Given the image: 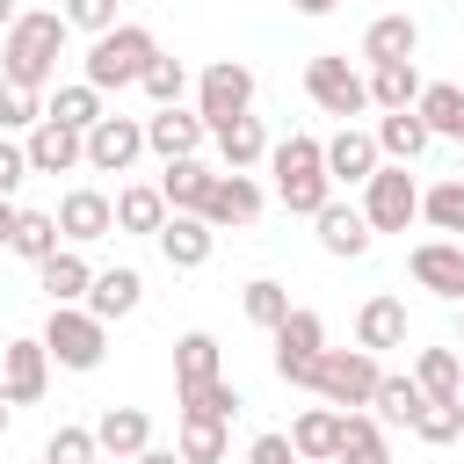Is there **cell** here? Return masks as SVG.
<instances>
[{"instance_id":"1","label":"cell","mask_w":464,"mask_h":464,"mask_svg":"<svg viewBox=\"0 0 464 464\" xmlns=\"http://www.w3.org/2000/svg\"><path fill=\"white\" fill-rule=\"evenodd\" d=\"M58 58H65V14L36 7V14H14V22L0 29V80L44 94V87L58 80Z\"/></svg>"},{"instance_id":"2","label":"cell","mask_w":464,"mask_h":464,"mask_svg":"<svg viewBox=\"0 0 464 464\" xmlns=\"http://www.w3.org/2000/svg\"><path fill=\"white\" fill-rule=\"evenodd\" d=\"M268 174H276V203H283L290 218H312V210L334 196V181H326V145H319L312 130L276 138V145H268Z\"/></svg>"},{"instance_id":"3","label":"cell","mask_w":464,"mask_h":464,"mask_svg":"<svg viewBox=\"0 0 464 464\" xmlns=\"http://www.w3.org/2000/svg\"><path fill=\"white\" fill-rule=\"evenodd\" d=\"M152 51H160V36L145 29V22H116V29H102L94 44H87V87H102V94H123V87H138V72L152 65Z\"/></svg>"},{"instance_id":"4","label":"cell","mask_w":464,"mask_h":464,"mask_svg":"<svg viewBox=\"0 0 464 464\" xmlns=\"http://www.w3.org/2000/svg\"><path fill=\"white\" fill-rule=\"evenodd\" d=\"M44 355L58 362V370H102V355H109V326L87 312V304H51V319H44Z\"/></svg>"},{"instance_id":"5","label":"cell","mask_w":464,"mask_h":464,"mask_svg":"<svg viewBox=\"0 0 464 464\" xmlns=\"http://www.w3.org/2000/svg\"><path fill=\"white\" fill-rule=\"evenodd\" d=\"M268 341H276V377H283V384H297V392H312L319 355H326V319H319V312H304V304H290V312L268 326Z\"/></svg>"},{"instance_id":"6","label":"cell","mask_w":464,"mask_h":464,"mask_svg":"<svg viewBox=\"0 0 464 464\" xmlns=\"http://www.w3.org/2000/svg\"><path fill=\"white\" fill-rule=\"evenodd\" d=\"M304 94H312L319 116H341V123L370 109V87H362V72L348 65V51H319V58H304Z\"/></svg>"},{"instance_id":"7","label":"cell","mask_w":464,"mask_h":464,"mask_svg":"<svg viewBox=\"0 0 464 464\" xmlns=\"http://www.w3.org/2000/svg\"><path fill=\"white\" fill-rule=\"evenodd\" d=\"M254 65L246 58H210L203 72H196V116L218 130V123H232V116H246L254 109Z\"/></svg>"},{"instance_id":"8","label":"cell","mask_w":464,"mask_h":464,"mask_svg":"<svg viewBox=\"0 0 464 464\" xmlns=\"http://www.w3.org/2000/svg\"><path fill=\"white\" fill-rule=\"evenodd\" d=\"M362 218H370V232H406L413 218H420V181L399 167V160H384L370 181H362V203H355Z\"/></svg>"},{"instance_id":"9","label":"cell","mask_w":464,"mask_h":464,"mask_svg":"<svg viewBox=\"0 0 464 464\" xmlns=\"http://www.w3.org/2000/svg\"><path fill=\"white\" fill-rule=\"evenodd\" d=\"M377 377H384V362L370 355V348H326L319 355V377H312V392L326 399V406H370V392H377Z\"/></svg>"},{"instance_id":"10","label":"cell","mask_w":464,"mask_h":464,"mask_svg":"<svg viewBox=\"0 0 464 464\" xmlns=\"http://www.w3.org/2000/svg\"><path fill=\"white\" fill-rule=\"evenodd\" d=\"M22 152H29V174H72V167H87V130H72L58 116H36Z\"/></svg>"},{"instance_id":"11","label":"cell","mask_w":464,"mask_h":464,"mask_svg":"<svg viewBox=\"0 0 464 464\" xmlns=\"http://www.w3.org/2000/svg\"><path fill=\"white\" fill-rule=\"evenodd\" d=\"M145 152V116H102L87 123V167L94 174H130Z\"/></svg>"},{"instance_id":"12","label":"cell","mask_w":464,"mask_h":464,"mask_svg":"<svg viewBox=\"0 0 464 464\" xmlns=\"http://www.w3.org/2000/svg\"><path fill=\"white\" fill-rule=\"evenodd\" d=\"M51 218H58V239H65V246H94V239L116 232V196H102V188H65Z\"/></svg>"},{"instance_id":"13","label":"cell","mask_w":464,"mask_h":464,"mask_svg":"<svg viewBox=\"0 0 464 464\" xmlns=\"http://www.w3.org/2000/svg\"><path fill=\"white\" fill-rule=\"evenodd\" d=\"M44 392H51V355H44V341H29V334L7 341V348H0V399H7V406H36Z\"/></svg>"},{"instance_id":"14","label":"cell","mask_w":464,"mask_h":464,"mask_svg":"<svg viewBox=\"0 0 464 464\" xmlns=\"http://www.w3.org/2000/svg\"><path fill=\"white\" fill-rule=\"evenodd\" d=\"M406 276L420 290H435L442 304H464V239H420L406 254Z\"/></svg>"},{"instance_id":"15","label":"cell","mask_w":464,"mask_h":464,"mask_svg":"<svg viewBox=\"0 0 464 464\" xmlns=\"http://www.w3.org/2000/svg\"><path fill=\"white\" fill-rule=\"evenodd\" d=\"M152 239H160V261H167V268H203V261L218 254V225H210L203 210H167V225H160Z\"/></svg>"},{"instance_id":"16","label":"cell","mask_w":464,"mask_h":464,"mask_svg":"<svg viewBox=\"0 0 464 464\" xmlns=\"http://www.w3.org/2000/svg\"><path fill=\"white\" fill-rule=\"evenodd\" d=\"M261 210H268L261 181H254V174H239V167H218V181H210V196H203V218L225 232V225H254Z\"/></svg>"},{"instance_id":"17","label":"cell","mask_w":464,"mask_h":464,"mask_svg":"<svg viewBox=\"0 0 464 464\" xmlns=\"http://www.w3.org/2000/svg\"><path fill=\"white\" fill-rule=\"evenodd\" d=\"M312 232H319V246H326L334 261H362V254H370V239H377V232H370V218H362L355 203H341V196H326V203L312 210Z\"/></svg>"},{"instance_id":"18","label":"cell","mask_w":464,"mask_h":464,"mask_svg":"<svg viewBox=\"0 0 464 464\" xmlns=\"http://www.w3.org/2000/svg\"><path fill=\"white\" fill-rule=\"evenodd\" d=\"M210 145V123L196 116V109H152L145 116V152H160V160H188V152H203Z\"/></svg>"},{"instance_id":"19","label":"cell","mask_w":464,"mask_h":464,"mask_svg":"<svg viewBox=\"0 0 464 464\" xmlns=\"http://www.w3.org/2000/svg\"><path fill=\"white\" fill-rule=\"evenodd\" d=\"M326 145V181H348V188H362L377 167H384V152H377V138L370 130H355V123H341L334 138H319Z\"/></svg>"},{"instance_id":"20","label":"cell","mask_w":464,"mask_h":464,"mask_svg":"<svg viewBox=\"0 0 464 464\" xmlns=\"http://www.w3.org/2000/svg\"><path fill=\"white\" fill-rule=\"evenodd\" d=\"M102 326H116V319H130L138 304H145V276L138 268H94V283H87V297H80Z\"/></svg>"},{"instance_id":"21","label":"cell","mask_w":464,"mask_h":464,"mask_svg":"<svg viewBox=\"0 0 464 464\" xmlns=\"http://www.w3.org/2000/svg\"><path fill=\"white\" fill-rule=\"evenodd\" d=\"M36 283H44V297H51V304H80V297H87V283H94V268H87V254H80V246H65V239H58V246L36 261Z\"/></svg>"},{"instance_id":"22","label":"cell","mask_w":464,"mask_h":464,"mask_svg":"<svg viewBox=\"0 0 464 464\" xmlns=\"http://www.w3.org/2000/svg\"><path fill=\"white\" fill-rule=\"evenodd\" d=\"M355 348H370V355H384V348H406V304H399L392 290L362 297V312H355Z\"/></svg>"},{"instance_id":"23","label":"cell","mask_w":464,"mask_h":464,"mask_svg":"<svg viewBox=\"0 0 464 464\" xmlns=\"http://www.w3.org/2000/svg\"><path fill=\"white\" fill-rule=\"evenodd\" d=\"M210 138H218V160H225V167H239V174H254V167L268 160V145H276V138H268V123H261L254 109H246V116H232V123H218Z\"/></svg>"},{"instance_id":"24","label":"cell","mask_w":464,"mask_h":464,"mask_svg":"<svg viewBox=\"0 0 464 464\" xmlns=\"http://www.w3.org/2000/svg\"><path fill=\"white\" fill-rule=\"evenodd\" d=\"M145 442H152V413H145V406H109V413L94 420V450H102V457H123V464H130Z\"/></svg>"},{"instance_id":"25","label":"cell","mask_w":464,"mask_h":464,"mask_svg":"<svg viewBox=\"0 0 464 464\" xmlns=\"http://www.w3.org/2000/svg\"><path fill=\"white\" fill-rule=\"evenodd\" d=\"M210 181H218V167H210L203 152H188V160H167V167H160V196H167V210H203Z\"/></svg>"},{"instance_id":"26","label":"cell","mask_w":464,"mask_h":464,"mask_svg":"<svg viewBox=\"0 0 464 464\" xmlns=\"http://www.w3.org/2000/svg\"><path fill=\"white\" fill-rule=\"evenodd\" d=\"M413 116L428 123V138H457V145H464V87H457V80H420Z\"/></svg>"},{"instance_id":"27","label":"cell","mask_w":464,"mask_h":464,"mask_svg":"<svg viewBox=\"0 0 464 464\" xmlns=\"http://www.w3.org/2000/svg\"><path fill=\"white\" fill-rule=\"evenodd\" d=\"M370 138H377V152H384V160H399V167H413V160L435 145V138H428V123H420L413 109H384Z\"/></svg>"},{"instance_id":"28","label":"cell","mask_w":464,"mask_h":464,"mask_svg":"<svg viewBox=\"0 0 464 464\" xmlns=\"http://www.w3.org/2000/svg\"><path fill=\"white\" fill-rule=\"evenodd\" d=\"M290 450H297L304 464H334V450H341V406L297 413V420H290Z\"/></svg>"},{"instance_id":"29","label":"cell","mask_w":464,"mask_h":464,"mask_svg":"<svg viewBox=\"0 0 464 464\" xmlns=\"http://www.w3.org/2000/svg\"><path fill=\"white\" fill-rule=\"evenodd\" d=\"M362 87H370V109H413V102H420V72H413V58H384V65H370Z\"/></svg>"},{"instance_id":"30","label":"cell","mask_w":464,"mask_h":464,"mask_svg":"<svg viewBox=\"0 0 464 464\" xmlns=\"http://www.w3.org/2000/svg\"><path fill=\"white\" fill-rule=\"evenodd\" d=\"M413 51H420V22H413V14H377V22L362 29V58H370V65L413 58Z\"/></svg>"},{"instance_id":"31","label":"cell","mask_w":464,"mask_h":464,"mask_svg":"<svg viewBox=\"0 0 464 464\" xmlns=\"http://www.w3.org/2000/svg\"><path fill=\"white\" fill-rule=\"evenodd\" d=\"M167 225V196H160V181H130V188H116V232H160Z\"/></svg>"},{"instance_id":"32","label":"cell","mask_w":464,"mask_h":464,"mask_svg":"<svg viewBox=\"0 0 464 464\" xmlns=\"http://www.w3.org/2000/svg\"><path fill=\"white\" fill-rule=\"evenodd\" d=\"M203 377H225V348H218V334H181L174 341V384H203Z\"/></svg>"},{"instance_id":"33","label":"cell","mask_w":464,"mask_h":464,"mask_svg":"<svg viewBox=\"0 0 464 464\" xmlns=\"http://www.w3.org/2000/svg\"><path fill=\"white\" fill-rule=\"evenodd\" d=\"M413 384L428 399H464V355L457 348H420L413 355Z\"/></svg>"},{"instance_id":"34","label":"cell","mask_w":464,"mask_h":464,"mask_svg":"<svg viewBox=\"0 0 464 464\" xmlns=\"http://www.w3.org/2000/svg\"><path fill=\"white\" fill-rule=\"evenodd\" d=\"M420 399H428V392L413 384V370H406V377H392V370H384V377H377V392H370V413H377L384 428H413Z\"/></svg>"},{"instance_id":"35","label":"cell","mask_w":464,"mask_h":464,"mask_svg":"<svg viewBox=\"0 0 464 464\" xmlns=\"http://www.w3.org/2000/svg\"><path fill=\"white\" fill-rule=\"evenodd\" d=\"M225 428H232V420H210V413H181V428H174V450H181L188 464H225Z\"/></svg>"},{"instance_id":"36","label":"cell","mask_w":464,"mask_h":464,"mask_svg":"<svg viewBox=\"0 0 464 464\" xmlns=\"http://www.w3.org/2000/svg\"><path fill=\"white\" fill-rule=\"evenodd\" d=\"M174 399H181V413H210V420H232V413L246 406L232 377H203V384H174Z\"/></svg>"},{"instance_id":"37","label":"cell","mask_w":464,"mask_h":464,"mask_svg":"<svg viewBox=\"0 0 464 464\" xmlns=\"http://www.w3.org/2000/svg\"><path fill=\"white\" fill-rule=\"evenodd\" d=\"M420 218H428L442 239H464V174H450V181L420 188Z\"/></svg>"},{"instance_id":"38","label":"cell","mask_w":464,"mask_h":464,"mask_svg":"<svg viewBox=\"0 0 464 464\" xmlns=\"http://www.w3.org/2000/svg\"><path fill=\"white\" fill-rule=\"evenodd\" d=\"M44 116H58V123H72V130H87V123H102L109 109H102V87H87V80H72V87H58V94L44 102Z\"/></svg>"},{"instance_id":"39","label":"cell","mask_w":464,"mask_h":464,"mask_svg":"<svg viewBox=\"0 0 464 464\" xmlns=\"http://www.w3.org/2000/svg\"><path fill=\"white\" fill-rule=\"evenodd\" d=\"M138 87L152 94V109H174V102L188 94V65H181V58H167V51H152V65L138 72Z\"/></svg>"},{"instance_id":"40","label":"cell","mask_w":464,"mask_h":464,"mask_svg":"<svg viewBox=\"0 0 464 464\" xmlns=\"http://www.w3.org/2000/svg\"><path fill=\"white\" fill-rule=\"evenodd\" d=\"M413 435L420 442H457L464 435V399H420V413H413Z\"/></svg>"},{"instance_id":"41","label":"cell","mask_w":464,"mask_h":464,"mask_svg":"<svg viewBox=\"0 0 464 464\" xmlns=\"http://www.w3.org/2000/svg\"><path fill=\"white\" fill-rule=\"evenodd\" d=\"M51 246H58V218H51V210H22V218H14V239H7V254L44 261Z\"/></svg>"},{"instance_id":"42","label":"cell","mask_w":464,"mask_h":464,"mask_svg":"<svg viewBox=\"0 0 464 464\" xmlns=\"http://www.w3.org/2000/svg\"><path fill=\"white\" fill-rule=\"evenodd\" d=\"M239 312H246V319H254V326H261V334H268V326H276V319H283V312H290V290H283V283H276V276H254V283H246V290H239Z\"/></svg>"},{"instance_id":"43","label":"cell","mask_w":464,"mask_h":464,"mask_svg":"<svg viewBox=\"0 0 464 464\" xmlns=\"http://www.w3.org/2000/svg\"><path fill=\"white\" fill-rule=\"evenodd\" d=\"M102 450H94V428H58L51 442H44V464H94Z\"/></svg>"},{"instance_id":"44","label":"cell","mask_w":464,"mask_h":464,"mask_svg":"<svg viewBox=\"0 0 464 464\" xmlns=\"http://www.w3.org/2000/svg\"><path fill=\"white\" fill-rule=\"evenodd\" d=\"M36 116H44V94H29V87L0 80V130H29Z\"/></svg>"},{"instance_id":"45","label":"cell","mask_w":464,"mask_h":464,"mask_svg":"<svg viewBox=\"0 0 464 464\" xmlns=\"http://www.w3.org/2000/svg\"><path fill=\"white\" fill-rule=\"evenodd\" d=\"M58 14H65V29H87V36L116 29V0H65Z\"/></svg>"},{"instance_id":"46","label":"cell","mask_w":464,"mask_h":464,"mask_svg":"<svg viewBox=\"0 0 464 464\" xmlns=\"http://www.w3.org/2000/svg\"><path fill=\"white\" fill-rule=\"evenodd\" d=\"M22 181H29V152H22V145L0 130V196H14Z\"/></svg>"},{"instance_id":"47","label":"cell","mask_w":464,"mask_h":464,"mask_svg":"<svg viewBox=\"0 0 464 464\" xmlns=\"http://www.w3.org/2000/svg\"><path fill=\"white\" fill-rule=\"evenodd\" d=\"M246 464H304V457L290 450V435H254V450H246Z\"/></svg>"},{"instance_id":"48","label":"cell","mask_w":464,"mask_h":464,"mask_svg":"<svg viewBox=\"0 0 464 464\" xmlns=\"http://www.w3.org/2000/svg\"><path fill=\"white\" fill-rule=\"evenodd\" d=\"M334 464H392V450H384V442H377V450H341Z\"/></svg>"},{"instance_id":"49","label":"cell","mask_w":464,"mask_h":464,"mask_svg":"<svg viewBox=\"0 0 464 464\" xmlns=\"http://www.w3.org/2000/svg\"><path fill=\"white\" fill-rule=\"evenodd\" d=\"M14 218H22V210H14V196H0V254H7V239H14Z\"/></svg>"},{"instance_id":"50","label":"cell","mask_w":464,"mask_h":464,"mask_svg":"<svg viewBox=\"0 0 464 464\" xmlns=\"http://www.w3.org/2000/svg\"><path fill=\"white\" fill-rule=\"evenodd\" d=\"M130 464H188V457H181V450H152V442H145V450H138Z\"/></svg>"},{"instance_id":"51","label":"cell","mask_w":464,"mask_h":464,"mask_svg":"<svg viewBox=\"0 0 464 464\" xmlns=\"http://www.w3.org/2000/svg\"><path fill=\"white\" fill-rule=\"evenodd\" d=\"M290 7H297V14H334L341 0H290Z\"/></svg>"},{"instance_id":"52","label":"cell","mask_w":464,"mask_h":464,"mask_svg":"<svg viewBox=\"0 0 464 464\" xmlns=\"http://www.w3.org/2000/svg\"><path fill=\"white\" fill-rule=\"evenodd\" d=\"M14 14H22V7H14V0H0V29H7V22H14Z\"/></svg>"},{"instance_id":"53","label":"cell","mask_w":464,"mask_h":464,"mask_svg":"<svg viewBox=\"0 0 464 464\" xmlns=\"http://www.w3.org/2000/svg\"><path fill=\"white\" fill-rule=\"evenodd\" d=\"M7 413H14V406H7V399H0V435H7Z\"/></svg>"},{"instance_id":"54","label":"cell","mask_w":464,"mask_h":464,"mask_svg":"<svg viewBox=\"0 0 464 464\" xmlns=\"http://www.w3.org/2000/svg\"><path fill=\"white\" fill-rule=\"evenodd\" d=\"M457 341H464V304H457Z\"/></svg>"},{"instance_id":"55","label":"cell","mask_w":464,"mask_h":464,"mask_svg":"<svg viewBox=\"0 0 464 464\" xmlns=\"http://www.w3.org/2000/svg\"><path fill=\"white\" fill-rule=\"evenodd\" d=\"M457 174H464V160H457Z\"/></svg>"}]
</instances>
